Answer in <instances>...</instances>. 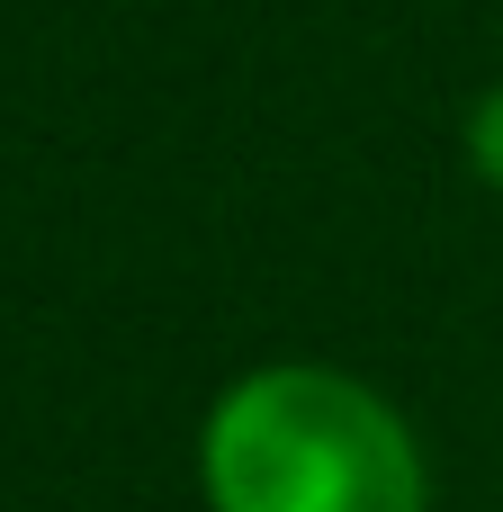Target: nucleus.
I'll use <instances>...</instances> for the list:
<instances>
[{"instance_id":"nucleus-1","label":"nucleus","mask_w":503,"mask_h":512,"mask_svg":"<svg viewBox=\"0 0 503 512\" xmlns=\"http://www.w3.org/2000/svg\"><path fill=\"white\" fill-rule=\"evenodd\" d=\"M207 512H432L414 414L342 360H261L198 414Z\"/></svg>"},{"instance_id":"nucleus-2","label":"nucleus","mask_w":503,"mask_h":512,"mask_svg":"<svg viewBox=\"0 0 503 512\" xmlns=\"http://www.w3.org/2000/svg\"><path fill=\"white\" fill-rule=\"evenodd\" d=\"M459 153H468L477 189H495V198H503V81H486V90L468 99V117H459Z\"/></svg>"}]
</instances>
